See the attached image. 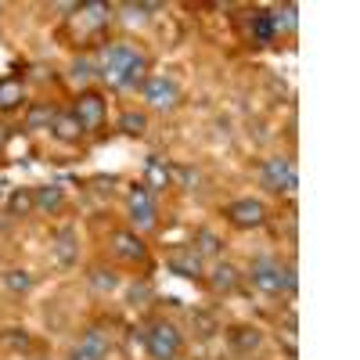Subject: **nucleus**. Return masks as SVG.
Wrapping results in <instances>:
<instances>
[{"label": "nucleus", "mask_w": 360, "mask_h": 360, "mask_svg": "<svg viewBox=\"0 0 360 360\" xmlns=\"http://www.w3.org/2000/svg\"><path fill=\"white\" fill-rule=\"evenodd\" d=\"M270 25H274V33H295V25H299L295 4H281L278 11H270Z\"/></svg>", "instance_id": "16"}, {"label": "nucleus", "mask_w": 360, "mask_h": 360, "mask_svg": "<svg viewBox=\"0 0 360 360\" xmlns=\"http://www.w3.org/2000/svg\"><path fill=\"white\" fill-rule=\"evenodd\" d=\"M54 115H58V108H54L51 101H40V105H33V108L25 112V130H51Z\"/></svg>", "instance_id": "13"}, {"label": "nucleus", "mask_w": 360, "mask_h": 360, "mask_svg": "<svg viewBox=\"0 0 360 360\" xmlns=\"http://www.w3.org/2000/svg\"><path fill=\"white\" fill-rule=\"evenodd\" d=\"M4 285H8L11 292H29V288H33V274H29V270H8Z\"/></svg>", "instance_id": "23"}, {"label": "nucleus", "mask_w": 360, "mask_h": 360, "mask_svg": "<svg viewBox=\"0 0 360 360\" xmlns=\"http://www.w3.org/2000/svg\"><path fill=\"white\" fill-rule=\"evenodd\" d=\"M249 274H252V285H256L259 292H266V295H292L295 285H299L295 266H292V263H281V259H274V256L252 259Z\"/></svg>", "instance_id": "2"}, {"label": "nucleus", "mask_w": 360, "mask_h": 360, "mask_svg": "<svg viewBox=\"0 0 360 360\" xmlns=\"http://www.w3.org/2000/svg\"><path fill=\"white\" fill-rule=\"evenodd\" d=\"M76 231L72 227H65V231H58V242H54V256H58V263L62 266H72V259H76Z\"/></svg>", "instance_id": "17"}, {"label": "nucleus", "mask_w": 360, "mask_h": 360, "mask_svg": "<svg viewBox=\"0 0 360 360\" xmlns=\"http://www.w3.org/2000/svg\"><path fill=\"white\" fill-rule=\"evenodd\" d=\"M169 270L180 278H202V252L195 245H180L169 252Z\"/></svg>", "instance_id": "10"}, {"label": "nucleus", "mask_w": 360, "mask_h": 360, "mask_svg": "<svg viewBox=\"0 0 360 360\" xmlns=\"http://www.w3.org/2000/svg\"><path fill=\"white\" fill-rule=\"evenodd\" d=\"M62 202H65V191L58 188V184H44V188H37V195H33V205L40 209V213H58V209H62Z\"/></svg>", "instance_id": "12"}, {"label": "nucleus", "mask_w": 360, "mask_h": 360, "mask_svg": "<svg viewBox=\"0 0 360 360\" xmlns=\"http://www.w3.org/2000/svg\"><path fill=\"white\" fill-rule=\"evenodd\" d=\"M72 115H76V123L83 127V134H86V130H98V127L105 123V98H98V94H79L76 105H72Z\"/></svg>", "instance_id": "8"}, {"label": "nucleus", "mask_w": 360, "mask_h": 360, "mask_svg": "<svg viewBox=\"0 0 360 360\" xmlns=\"http://www.w3.org/2000/svg\"><path fill=\"white\" fill-rule=\"evenodd\" d=\"M105 83L119 86V90H134L148 79V58L141 51H134L130 44H112L101 54V72Z\"/></svg>", "instance_id": "1"}, {"label": "nucleus", "mask_w": 360, "mask_h": 360, "mask_svg": "<svg viewBox=\"0 0 360 360\" xmlns=\"http://www.w3.org/2000/svg\"><path fill=\"white\" fill-rule=\"evenodd\" d=\"M108 356V332L105 328H90V332L76 342L69 360H105Z\"/></svg>", "instance_id": "9"}, {"label": "nucleus", "mask_w": 360, "mask_h": 360, "mask_svg": "<svg viewBox=\"0 0 360 360\" xmlns=\"http://www.w3.org/2000/svg\"><path fill=\"white\" fill-rule=\"evenodd\" d=\"M90 76H94V65H90V58H76V62H72V79H76V83H86Z\"/></svg>", "instance_id": "27"}, {"label": "nucleus", "mask_w": 360, "mask_h": 360, "mask_svg": "<svg viewBox=\"0 0 360 360\" xmlns=\"http://www.w3.org/2000/svg\"><path fill=\"white\" fill-rule=\"evenodd\" d=\"M119 130L130 134V137H141L148 130V119L141 112H123V115H119Z\"/></svg>", "instance_id": "21"}, {"label": "nucleus", "mask_w": 360, "mask_h": 360, "mask_svg": "<svg viewBox=\"0 0 360 360\" xmlns=\"http://www.w3.org/2000/svg\"><path fill=\"white\" fill-rule=\"evenodd\" d=\"M141 94H144V101L152 105V108L169 112V108H176V101H180V86H176L173 76L155 72V76H148V79L141 83Z\"/></svg>", "instance_id": "5"}, {"label": "nucleus", "mask_w": 360, "mask_h": 360, "mask_svg": "<svg viewBox=\"0 0 360 360\" xmlns=\"http://www.w3.org/2000/svg\"><path fill=\"white\" fill-rule=\"evenodd\" d=\"M209 281H213L217 292H234V285H238V270H234L231 263H217V266H213V278H209Z\"/></svg>", "instance_id": "18"}, {"label": "nucleus", "mask_w": 360, "mask_h": 360, "mask_svg": "<svg viewBox=\"0 0 360 360\" xmlns=\"http://www.w3.org/2000/svg\"><path fill=\"white\" fill-rule=\"evenodd\" d=\"M79 11H83V18L90 25H101L108 18V4H98V0H94V4H79Z\"/></svg>", "instance_id": "26"}, {"label": "nucleus", "mask_w": 360, "mask_h": 360, "mask_svg": "<svg viewBox=\"0 0 360 360\" xmlns=\"http://www.w3.org/2000/svg\"><path fill=\"white\" fill-rule=\"evenodd\" d=\"M112 252L119 259H130V263H141L144 259V242H141V234L137 231H115L112 234Z\"/></svg>", "instance_id": "11"}, {"label": "nucleus", "mask_w": 360, "mask_h": 360, "mask_svg": "<svg viewBox=\"0 0 360 360\" xmlns=\"http://www.w3.org/2000/svg\"><path fill=\"white\" fill-rule=\"evenodd\" d=\"M252 37L259 44H270L278 33H274V25H270V15H252Z\"/></svg>", "instance_id": "22"}, {"label": "nucleus", "mask_w": 360, "mask_h": 360, "mask_svg": "<svg viewBox=\"0 0 360 360\" xmlns=\"http://www.w3.org/2000/svg\"><path fill=\"white\" fill-rule=\"evenodd\" d=\"M155 220H159V213H155L152 191H148L144 184H137V188L130 191V224H134V231H152Z\"/></svg>", "instance_id": "6"}, {"label": "nucleus", "mask_w": 360, "mask_h": 360, "mask_svg": "<svg viewBox=\"0 0 360 360\" xmlns=\"http://www.w3.org/2000/svg\"><path fill=\"white\" fill-rule=\"evenodd\" d=\"M144 342H148L152 360H176L180 356V332H176V324H169V321H155L152 332L144 335Z\"/></svg>", "instance_id": "4"}, {"label": "nucleus", "mask_w": 360, "mask_h": 360, "mask_svg": "<svg viewBox=\"0 0 360 360\" xmlns=\"http://www.w3.org/2000/svg\"><path fill=\"white\" fill-rule=\"evenodd\" d=\"M259 184H263L266 191H274V195H292V191L299 188V173H295L292 159H285V155L266 159V162L259 166Z\"/></svg>", "instance_id": "3"}, {"label": "nucleus", "mask_w": 360, "mask_h": 360, "mask_svg": "<svg viewBox=\"0 0 360 360\" xmlns=\"http://www.w3.org/2000/svg\"><path fill=\"white\" fill-rule=\"evenodd\" d=\"M51 134H54L58 141H79L83 127L76 123V115H72V112H58V115H54V123H51Z\"/></svg>", "instance_id": "14"}, {"label": "nucleus", "mask_w": 360, "mask_h": 360, "mask_svg": "<svg viewBox=\"0 0 360 360\" xmlns=\"http://www.w3.org/2000/svg\"><path fill=\"white\" fill-rule=\"evenodd\" d=\"M11 209H22V213H25V209H29V195H22V191H18V195L11 198Z\"/></svg>", "instance_id": "28"}, {"label": "nucleus", "mask_w": 360, "mask_h": 360, "mask_svg": "<svg viewBox=\"0 0 360 360\" xmlns=\"http://www.w3.org/2000/svg\"><path fill=\"white\" fill-rule=\"evenodd\" d=\"M231 346L238 353H252L259 346V332H256V328H234V332H231Z\"/></svg>", "instance_id": "19"}, {"label": "nucleus", "mask_w": 360, "mask_h": 360, "mask_svg": "<svg viewBox=\"0 0 360 360\" xmlns=\"http://www.w3.org/2000/svg\"><path fill=\"white\" fill-rule=\"evenodd\" d=\"M25 101V86L18 79H0V112H11Z\"/></svg>", "instance_id": "15"}, {"label": "nucleus", "mask_w": 360, "mask_h": 360, "mask_svg": "<svg viewBox=\"0 0 360 360\" xmlns=\"http://www.w3.org/2000/svg\"><path fill=\"white\" fill-rule=\"evenodd\" d=\"M90 285H94L98 292H112L115 288V274L105 270V266H94V270H90Z\"/></svg>", "instance_id": "25"}, {"label": "nucleus", "mask_w": 360, "mask_h": 360, "mask_svg": "<svg viewBox=\"0 0 360 360\" xmlns=\"http://www.w3.org/2000/svg\"><path fill=\"white\" fill-rule=\"evenodd\" d=\"M224 217L234 224V227H259L263 220H266V209H263V202L259 198H238V202H231L227 209H224Z\"/></svg>", "instance_id": "7"}, {"label": "nucleus", "mask_w": 360, "mask_h": 360, "mask_svg": "<svg viewBox=\"0 0 360 360\" xmlns=\"http://www.w3.org/2000/svg\"><path fill=\"white\" fill-rule=\"evenodd\" d=\"M166 184H169V169L162 166V159L152 155V159H148V184H144V188H148V191H159V188H166Z\"/></svg>", "instance_id": "20"}, {"label": "nucleus", "mask_w": 360, "mask_h": 360, "mask_svg": "<svg viewBox=\"0 0 360 360\" xmlns=\"http://www.w3.org/2000/svg\"><path fill=\"white\" fill-rule=\"evenodd\" d=\"M195 249H198L202 256H217V252H220L217 234H213V231H198V234H195Z\"/></svg>", "instance_id": "24"}]
</instances>
